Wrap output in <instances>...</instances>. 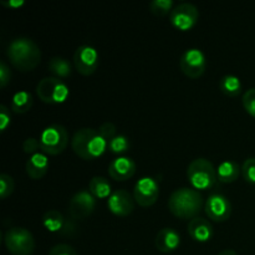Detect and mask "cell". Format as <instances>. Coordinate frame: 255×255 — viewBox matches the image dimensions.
Listing matches in <instances>:
<instances>
[{"label": "cell", "instance_id": "obj_1", "mask_svg": "<svg viewBox=\"0 0 255 255\" xmlns=\"http://www.w3.org/2000/svg\"><path fill=\"white\" fill-rule=\"evenodd\" d=\"M6 56L20 71H32L41 61V50L29 37H16L7 46Z\"/></svg>", "mask_w": 255, "mask_h": 255}, {"label": "cell", "instance_id": "obj_2", "mask_svg": "<svg viewBox=\"0 0 255 255\" xmlns=\"http://www.w3.org/2000/svg\"><path fill=\"white\" fill-rule=\"evenodd\" d=\"M71 146L75 153L85 161H94L99 158L109 148V143L99 131L87 127L75 132Z\"/></svg>", "mask_w": 255, "mask_h": 255}, {"label": "cell", "instance_id": "obj_3", "mask_svg": "<svg viewBox=\"0 0 255 255\" xmlns=\"http://www.w3.org/2000/svg\"><path fill=\"white\" fill-rule=\"evenodd\" d=\"M203 207V197L193 188H179L171 194L168 208L178 218H196Z\"/></svg>", "mask_w": 255, "mask_h": 255}, {"label": "cell", "instance_id": "obj_4", "mask_svg": "<svg viewBox=\"0 0 255 255\" xmlns=\"http://www.w3.org/2000/svg\"><path fill=\"white\" fill-rule=\"evenodd\" d=\"M187 178L192 188L196 191L211 189L218 181L217 169L207 158H197L189 163L187 168Z\"/></svg>", "mask_w": 255, "mask_h": 255}, {"label": "cell", "instance_id": "obj_5", "mask_svg": "<svg viewBox=\"0 0 255 255\" xmlns=\"http://www.w3.org/2000/svg\"><path fill=\"white\" fill-rule=\"evenodd\" d=\"M39 141L41 152L50 156H56L66 149L69 144V133L62 125L54 124L42 129Z\"/></svg>", "mask_w": 255, "mask_h": 255}, {"label": "cell", "instance_id": "obj_6", "mask_svg": "<svg viewBox=\"0 0 255 255\" xmlns=\"http://www.w3.org/2000/svg\"><path fill=\"white\" fill-rule=\"evenodd\" d=\"M36 94L45 104L56 105L66 101L70 95V90L62 80L49 76L40 80L36 86Z\"/></svg>", "mask_w": 255, "mask_h": 255}, {"label": "cell", "instance_id": "obj_7", "mask_svg": "<svg viewBox=\"0 0 255 255\" xmlns=\"http://www.w3.org/2000/svg\"><path fill=\"white\" fill-rule=\"evenodd\" d=\"M5 247L12 255H31L35 251V239L31 232L25 228L7 229L5 233Z\"/></svg>", "mask_w": 255, "mask_h": 255}, {"label": "cell", "instance_id": "obj_8", "mask_svg": "<svg viewBox=\"0 0 255 255\" xmlns=\"http://www.w3.org/2000/svg\"><path fill=\"white\" fill-rule=\"evenodd\" d=\"M199 17V11L197 6L192 2H182L173 7V10L169 14L171 24L176 29L187 31L191 30L197 24Z\"/></svg>", "mask_w": 255, "mask_h": 255}, {"label": "cell", "instance_id": "obj_9", "mask_svg": "<svg viewBox=\"0 0 255 255\" xmlns=\"http://www.w3.org/2000/svg\"><path fill=\"white\" fill-rule=\"evenodd\" d=\"M179 66L184 75L191 79H198L206 71V56L202 50L192 47L183 52L181 60H179Z\"/></svg>", "mask_w": 255, "mask_h": 255}, {"label": "cell", "instance_id": "obj_10", "mask_svg": "<svg viewBox=\"0 0 255 255\" xmlns=\"http://www.w3.org/2000/svg\"><path fill=\"white\" fill-rule=\"evenodd\" d=\"M99 52L90 45H81L74 54V65L77 72L85 76L92 75L99 67Z\"/></svg>", "mask_w": 255, "mask_h": 255}, {"label": "cell", "instance_id": "obj_11", "mask_svg": "<svg viewBox=\"0 0 255 255\" xmlns=\"http://www.w3.org/2000/svg\"><path fill=\"white\" fill-rule=\"evenodd\" d=\"M159 196V184L152 177H142L133 187V198L141 207L156 203Z\"/></svg>", "mask_w": 255, "mask_h": 255}, {"label": "cell", "instance_id": "obj_12", "mask_svg": "<svg viewBox=\"0 0 255 255\" xmlns=\"http://www.w3.org/2000/svg\"><path fill=\"white\" fill-rule=\"evenodd\" d=\"M204 212L213 222H226L232 214V203L222 193H212L204 204Z\"/></svg>", "mask_w": 255, "mask_h": 255}, {"label": "cell", "instance_id": "obj_13", "mask_svg": "<svg viewBox=\"0 0 255 255\" xmlns=\"http://www.w3.org/2000/svg\"><path fill=\"white\" fill-rule=\"evenodd\" d=\"M95 208H96V198L92 196L91 192L86 189L75 193L69 204L70 214L74 219H85L94 213Z\"/></svg>", "mask_w": 255, "mask_h": 255}, {"label": "cell", "instance_id": "obj_14", "mask_svg": "<svg viewBox=\"0 0 255 255\" xmlns=\"http://www.w3.org/2000/svg\"><path fill=\"white\" fill-rule=\"evenodd\" d=\"M107 207L115 216L126 217L133 212L134 198L129 194V192L125 189H117L112 192V194L107 199Z\"/></svg>", "mask_w": 255, "mask_h": 255}, {"label": "cell", "instance_id": "obj_15", "mask_svg": "<svg viewBox=\"0 0 255 255\" xmlns=\"http://www.w3.org/2000/svg\"><path fill=\"white\" fill-rule=\"evenodd\" d=\"M42 226L51 233L70 234L75 231L72 222L67 221L61 212L55 209H50L42 216Z\"/></svg>", "mask_w": 255, "mask_h": 255}, {"label": "cell", "instance_id": "obj_16", "mask_svg": "<svg viewBox=\"0 0 255 255\" xmlns=\"http://www.w3.org/2000/svg\"><path fill=\"white\" fill-rule=\"evenodd\" d=\"M136 173V163L129 157H117L110 163L109 174L115 181H128Z\"/></svg>", "mask_w": 255, "mask_h": 255}, {"label": "cell", "instance_id": "obj_17", "mask_svg": "<svg viewBox=\"0 0 255 255\" xmlns=\"http://www.w3.org/2000/svg\"><path fill=\"white\" fill-rule=\"evenodd\" d=\"M156 248L162 253H169L176 251L181 244V236L173 228H163L157 233L154 239Z\"/></svg>", "mask_w": 255, "mask_h": 255}, {"label": "cell", "instance_id": "obj_18", "mask_svg": "<svg viewBox=\"0 0 255 255\" xmlns=\"http://www.w3.org/2000/svg\"><path fill=\"white\" fill-rule=\"evenodd\" d=\"M188 234L193 241L206 243L213 237V227L211 222L202 217H196L188 224Z\"/></svg>", "mask_w": 255, "mask_h": 255}, {"label": "cell", "instance_id": "obj_19", "mask_svg": "<svg viewBox=\"0 0 255 255\" xmlns=\"http://www.w3.org/2000/svg\"><path fill=\"white\" fill-rule=\"evenodd\" d=\"M50 162L47 158V154H45L44 152H37V153L30 156V158L27 159L26 169L27 176L31 179H40L46 174L47 169H49Z\"/></svg>", "mask_w": 255, "mask_h": 255}, {"label": "cell", "instance_id": "obj_20", "mask_svg": "<svg viewBox=\"0 0 255 255\" xmlns=\"http://www.w3.org/2000/svg\"><path fill=\"white\" fill-rule=\"evenodd\" d=\"M242 174V167L234 161H224L217 168V176L222 183H233Z\"/></svg>", "mask_w": 255, "mask_h": 255}, {"label": "cell", "instance_id": "obj_21", "mask_svg": "<svg viewBox=\"0 0 255 255\" xmlns=\"http://www.w3.org/2000/svg\"><path fill=\"white\" fill-rule=\"evenodd\" d=\"M89 191L97 199L109 198L112 194L111 184H110L109 179L100 176H95L94 178H91L89 183Z\"/></svg>", "mask_w": 255, "mask_h": 255}, {"label": "cell", "instance_id": "obj_22", "mask_svg": "<svg viewBox=\"0 0 255 255\" xmlns=\"http://www.w3.org/2000/svg\"><path fill=\"white\" fill-rule=\"evenodd\" d=\"M49 70L54 77L57 79H66L71 75L72 66L70 61L65 57L55 56L49 61Z\"/></svg>", "mask_w": 255, "mask_h": 255}, {"label": "cell", "instance_id": "obj_23", "mask_svg": "<svg viewBox=\"0 0 255 255\" xmlns=\"http://www.w3.org/2000/svg\"><path fill=\"white\" fill-rule=\"evenodd\" d=\"M32 95L27 91H17L11 100V111L15 114H26L32 106Z\"/></svg>", "mask_w": 255, "mask_h": 255}, {"label": "cell", "instance_id": "obj_24", "mask_svg": "<svg viewBox=\"0 0 255 255\" xmlns=\"http://www.w3.org/2000/svg\"><path fill=\"white\" fill-rule=\"evenodd\" d=\"M219 89L227 96L236 97L242 92V82L236 75H226L219 81Z\"/></svg>", "mask_w": 255, "mask_h": 255}, {"label": "cell", "instance_id": "obj_25", "mask_svg": "<svg viewBox=\"0 0 255 255\" xmlns=\"http://www.w3.org/2000/svg\"><path fill=\"white\" fill-rule=\"evenodd\" d=\"M131 147V142H129L128 137L124 136V134H117L115 138H112L109 142V149L115 154H122L127 152Z\"/></svg>", "mask_w": 255, "mask_h": 255}, {"label": "cell", "instance_id": "obj_26", "mask_svg": "<svg viewBox=\"0 0 255 255\" xmlns=\"http://www.w3.org/2000/svg\"><path fill=\"white\" fill-rule=\"evenodd\" d=\"M149 9L157 16H164L173 10V0H153L149 4Z\"/></svg>", "mask_w": 255, "mask_h": 255}, {"label": "cell", "instance_id": "obj_27", "mask_svg": "<svg viewBox=\"0 0 255 255\" xmlns=\"http://www.w3.org/2000/svg\"><path fill=\"white\" fill-rule=\"evenodd\" d=\"M15 183L11 176L6 173L0 174V198L5 199L14 192Z\"/></svg>", "mask_w": 255, "mask_h": 255}, {"label": "cell", "instance_id": "obj_28", "mask_svg": "<svg viewBox=\"0 0 255 255\" xmlns=\"http://www.w3.org/2000/svg\"><path fill=\"white\" fill-rule=\"evenodd\" d=\"M242 176L248 183H255V157H251L244 161L242 166Z\"/></svg>", "mask_w": 255, "mask_h": 255}, {"label": "cell", "instance_id": "obj_29", "mask_svg": "<svg viewBox=\"0 0 255 255\" xmlns=\"http://www.w3.org/2000/svg\"><path fill=\"white\" fill-rule=\"evenodd\" d=\"M243 106L251 116L255 117V87L247 90L243 95Z\"/></svg>", "mask_w": 255, "mask_h": 255}, {"label": "cell", "instance_id": "obj_30", "mask_svg": "<svg viewBox=\"0 0 255 255\" xmlns=\"http://www.w3.org/2000/svg\"><path fill=\"white\" fill-rule=\"evenodd\" d=\"M116 131V126H115L112 122H105V124H102L99 128V133L106 139L107 143H109L112 138H115V137L117 136Z\"/></svg>", "mask_w": 255, "mask_h": 255}, {"label": "cell", "instance_id": "obj_31", "mask_svg": "<svg viewBox=\"0 0 255 255\" xmlns=\"http://www.w3.org/2000/svg\"><path fill=\"white\" fill-rule=\"evenodd\" d=\"M22 149H24L25 153L32 156V154L37 153L39 149H41V147H40V141L39 139L34 138V137H29V138L25 139L24 143H22Z\"/></svg>", "mask_w": 255, "mask_h": 255}, {"label": "cell", "instance_id": "obj_32", "mask_svg": "<svg viewBox=\"0 0 255 255\" xmlns=\"http://www.w3.org/2000/svg\"><path fill=\"white\" fill-rule=\"evenodd\" d=\"M49 255H79L69 244H57L50 249Z\"/></svg>", "mask_w": 255, "mask_h": 255}, {"label": "cell", "instance_id": "obj_33", "mask_svg": "<svg viewBox=\"0 0 255 255\" xmlns=\"http://www.w3.org/2000/svg\"><path fill=\"white\" fill-rule=\"evenodd\" d=\"M11 124V114L5 105H0V131L4 132Z\"/></svg>", "mask_w": 255, "mask_h": 255}, {"label": "cell", "instance_id": "obj_34", "mask_svg": "<svg viewBox=\"0 0 255 255\" xmlns=\"http://www.w3.org/2000/svg\"><path fill=\"white\" fill-rule=\"evenodd\" d=\"M11 80V71L5 61H0V86L5 87Z\"/></svg>", "mask_w": 255, "mask_h": 255}, {"label": "cell", "instance_id": "obj_35", "mask_svg": "<svg viewBox=\"0 0 255 255\" xmlns=\"http://www.w3.org/2000/svg\"><path fill=\"white\" fill-rule=\"evenodd\" d=\"M0 4L9 9H19L25 4V0H1Z\"/></svg>", "mask_w": 255, "mask_h": 255}, {"label": "cell", "instance_id": "obj_36", "mask_svg": "<svg viewBox=\"0 0 255 255\" xmlns=\"http://www.w3.org/2000/svg\"><path fill=\"white\" fill-rule=\"evenodd\" d=\"M218 255H238V254H237L234 251H232V249H226V251L221 252Z\"/></svg>", "mask_w": 255, "mask_h": 255}]
</instances>
